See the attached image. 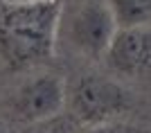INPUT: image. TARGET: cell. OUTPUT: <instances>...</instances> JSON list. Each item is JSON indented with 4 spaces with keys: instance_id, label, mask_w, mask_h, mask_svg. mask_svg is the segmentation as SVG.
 <instances>
[{
    "instance_id": "cell-1",
    "label": "cell",
    "mask_w": 151,
    "mask_h": 133,
    "mask_svg": "<svg viewBox=\"0 0 151 133\" xmlns=\"http://www.w3.org/2000/svg\"><path fill=\"white\" fill-rule=\"evenodd\" d=\"M61 0H0V61L27 70L54 57Z\"/></svg>"
},
{
    "instance_id": "cell-2",
    "label": "cell",
    "mask_w": 151,
    "mask_h": 133,
    "mask_svg": "<svg viewBox=\"0 0 151 133\" xmlns=\"http://www.w3.org/2000/svg\"><path fill=\"white\" fill-rule=\"evenodd\" d=\"M70 101H72V115L88 127L115 122L131 108V95L117 81L101 75L79 77Z\"/></svg>"
},
{
    "instance_id": "cell-3",
    "label": "cell",
    "mask_w": 151,
    "mask_h": 133,
    "mask_svg": "<svg viewBox=\"0 0 151 133\" xmlns=\"http://www.w3.org/2000/svg\"><path fill=\"white\" fill-rule=\"evenodd\" d=\"M117 29L120 23L115 18L111 2L88 0L72 14L68 25V38L83 57L99 59L106 57Z\"/></svg>"
},
{
    "instance_id": "cell-4",
    "label": "cell",
    "mask_w": 151,
    "mask_h": 133,
    "mask_svg": "<svg viewBox=\"0 0 151 133\" xmlns=\"http://www.w3.org/2000/svg\"><path fill=\"white\" fill-rule=\"evenodd\" d=\"M65 104V86L57 75H38L18 88L12 99L14 120L23 124H36L41 120L54 117Z\"/></svg>"
},
{
    "instance_id": "cell-5",
    "label": "cell",
    "mask_w": 151,
    "mask_h": 133,
    "mask_svg": "<svg viewBox=\"0 0 151 133\" xmlns=\"http://www.w3.org/2000/svg\"><path fill=\"white\" fill-rule=\"evenodd\" d=\"M108 65L124 77L151 72V27H120L106 52Z\"/></svg>"
},
{
    "instance_id": "cell-6",
    "label": "cell",
    "mask_w": 151,
    "mask_h": 133,
    "mask_svg": "<svg viewBox=\"0 0 151 133\" xmlns=\"http://www.w3.org/2000/svg\"><path fill=\"white\" fill-rule=\"evenodd\" d=\"M120 27H140L151 20V0H108Z\"/></svg>"
},
{
    "instance_id": "cell-7",
    "label": "cell",
    "mask_w": 151,
    "mask_h": 133,
    "mask_svg": "<svg viewBox=\"0 0 151 133\" xmlns=\"http://www.w3.org/2000/svg\"><path fill=\"white\" fill-rule=\"evenodd\" d=\"M79 124L81 122L77 120L75 115L59 113L54 117H47V120H41L36 124H29L25 129V133H81Z\"/></svg>"
},
{
    "instance_id": "cell-8",
    "label": "cell",
    "mask_w": 151,
    "mask_h": 133,
    "mask_svg": "<svg viewBox=\"0 0 151 133\" xmlns=\"http://www.w3.org/2000/svg\"><path fill=\"white\" fill-rule=\"evenodd\" d=\"M90 133H138L133 127L129 124H117V122H108V124H99V127H93Z\"/></svg>"
},
{
    "instance_id": "cell-9",
    "label": "cell",
    "mask_w": 151,
    "mask_h": 133,
    "mask_svg": "<svg viewBox=\"0 0 151 133\" xmlns=\"http://www.w3.org/2000/svg\"><path fill=\"white\" fill-rule=\"evenodd\" d=\"M0 133H7V127H5V122L0 120Z\"/></svg>"
}]
</instances>
